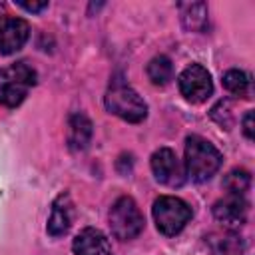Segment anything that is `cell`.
<instances>
[{
	"label": "cell",
	"mask_w": 255,
	"mask_h": 255,
	"mask_svg": "<svg viewBox=\"0 0 255 255\" xmlns=\"http://www.w3.org/2000/svg\"><path fill=\"white\" fill-rule=\"evenodd\" d=\"M106 110L129 124H139L147 116V106L139 94L124 80L122 74H114L104 96Z\"/></svg>",
	"instance_id": "1"
},
{
	"label": "cell",
	"mask_w": 255,
	"mask_h": 255,
	"mask_svg": "<svg viewBox=\"0 0 255 255\" xmlns=\"http://www.w3.org/2000/svg\"><path fill=\"white\" fill-rule=\"evenodd\" d=\"M221 151L207 139L199 135H189L185 139V171L195 181H207L221 167Z\"/></svg>",
	"instance_id": "2"
},
{
	"label": "cell",
	"mask_w": 255,
	"mask_h": 255,
	"mask_svg": "<svg viewBox=\"0 0 255 255\" xmlns=\"http://www.w3.org/2000/svg\"><path fill=\"white\" fill-rule=\"evenodd\" d=\"M36 84V70L28 62H16L0 68V104L16 108L24 102L28 90Z\"/></svg>",
	"instance_id": "3"
},
{
	"label": "cell",
	"mask_w": 255,
	"mask_h": 255,
	"mask_svg": "<svg viewBox=\"0 0 255 255\" xmlns=\"http://www.w3.org/2000/svg\"><path fill=\"white\" fill-rule=\"evenodd\" d=\"M108 219H110L112 235L120 241L135 239L143 231V223H145L137 203L128 195L116 199V203L110 209Z\"/></svg>",
	"instance_id": "4"
},
{
	"label": "cell",
	"mask_w": 255,
	"mask_h": 255,
	"mask_svg": "<svg viewBox=\"0 0 255 255\" xmlns=\"http://www.w3.org/2000/svg\"><path fill=\"white\" fill-rule=\"evenodd\" d=\"M153 219H155V225L157 229L171 237V235H177L185 225L187 221L191 219V207L179 199V197H173V195H161L153 201Z\"/></svg>",
	"instance_id": "5"
},
{
	"label": "cell",
	"mask_w": 255,
	"mask_h": 255,
	"mask_svg": "<svg viewBox=\"0 0 255 255\" xmlns=\"http://www.w3.org/2000/svg\"><path fill=\"white\" fill-rule=\"evenodd\" d=\"M179 92L181 96L191 102V104H201L205 102L211 92H213V82H211V76L209 72L199 66V64H191L187 66L181 74H179Z\"/></svg>",
	"instance_id": "6"
},
{
	"label": "cell",
	"mask_w": 255,
	"mask_h": 255,
	"mask_svg": "<svg viewBox=\"0 0 255 255\" xmlns=\"http://www.w3.org/2000/svg\"><path fill=\"white\" fill-rule=\"evenodd\" d=\"M151 171L155 179L163 185H181L183 183V167L175 155L173 149L169 147H159L151 155Z\"/></svg>",
	"instance_id": "7"
},
{
	"label": "cell",
	"mask_w": 255,
	"mask_h": 255,
	"mask_svg": "<svg viewBox=\"0 0 255 255\" xmlns=\"http://www.w3.org/2000/svg\"><path fill=\"white\" fill-rule=\"evenodd\" d=\"M30 36V26L26 20L2 14L0 16V54L8 56L18 52Z\"/></svg>",
	"instance_id": "8"
},
{
	"label": "cell",
	"mask_w": 255,
	"mask_h": 255,
	"mask_svg": "<svg viewBox=\"0 0 255 255\" xmlns=\"http://www.w3.org/2000/svg\"><path fill=\"white\" fill-rule=\"evenodd\" d=\"M247 215H249V203L245 195L227 193L223 199L215 201L213 205V217L229 229L243 225L247 221Z\"/></svg>",
	"instance_id": "9"
},
{
	"label": "cell",
	"mask_w": 255,
	"mask_h": 255,
	"mask_svg": "<svg viewBox=\"0 0 255 255\" xmlns=\"http://www.w3.org/2000/svg\"><path fill=\"white\" fill-rule=\"evenodd\" d=\"M72 249L76 255H114L108 237L94 227L82 229L72 243Z\"/></svg>",
	"instance_id": "10"
},
{
	"label": "cell",
	"mask_w": 255,
	"mask_h": 255,
	"mask_svg": "<svg viewBox=\"0 0 255 255\" xmlns=\"http://www.w3.org/2000/svg\"><path fill=\"white\" fill-rule=\"evenodd\" d=\"M72 217H74V205H72V199L68 193H60L54 203H52V211H50V217H48V233L52 237H60L64 235L70 225H72Z\"/></svg>",
	"instance_id": "11"
},
{
	"label": "cell",
	"mask_w": 255,
	"mask_h": 255,
	"mask_svg": "<svg viewBox=\"0 0 255 255\" xmlns=\"http://www.w3.org/2000/svg\"><path fill=\"white\" fill-rule=\"evenodd\" d=\"M94 126L84 112H74L68 118V145L74 151H84L92 141Z\"/></svg>",
	"instance_id": "12"
},
{
	"label": "cell",
	"mask_w": 255,
	"mask_h": 255,
	"mask_svg": "<svg viewBox=\"0 0 255 255\" xmlns=\"http://www.w3.org/2000/svg\"><path fill=\"white\" fill-rule=\"evenodd\" d=\"M205 241L211 255H241L245 249V241L239 237V233L231 229L211 233Z\"/></svg>",
	"instance_id": "13"
},
{
	"label": "cell",
	"mask_w": 255,
	"mask_h": 255,
	"mask_svg": "<svg viewBox=\"0 0 255 255\" xmlns=\"http://www.w3.org/2000/svg\"><path fill=\"white\" fill-rule=\"evenodd\" d=\"M179 14L183 28L189 32H203L207 26V4L205 2H185L179 4Z\"/></svg>",
	"instance_id": "14"
},
{
	"label": "cell",
	"mask_w": 255,
	"mask_h": 255,
	"mask_svg": "<svg viewBox=\"0 0 255 255\" xmlns=\"http://www.w3.org/2000/svg\"><path fill=\"white\" fill-rule=\"evenodd\" d=\"M147 78L155 86H165L173 78V64L167 56H155L147 64Z\"/></svg>",
	"instance_id": "15"
},
{
	"label": "cell",
	"mask_w": 255,
	"mask_h": 255,
	"mask_svg": "<svg viewBox=\"0 0 255 255\" xmlns=\"http://www.w3.org/2000/svg\"><path fill=\"white\" fill-rule=\"evenodd\" d=\"M251 185V175L247 169L235 167L231 169L225 177H223V187L227 189V193H235V195H245V191Z\"/></svg>",
	"instance_id": "16"
},
{
	"label": "cell",
	"mask_w": 255,
	"mask_h": 255,
	"mask_svg": "<svg viewBox=\"0 0 255 255\" xmlns=\"http://www.w3.org/2000/svg\"><path fill=\"white\" fill-rule=\"evenodd\" d=\"M223 86L233 96H243L245 98L247 92H249V76L241 70H229L223 76Z\"/></svg>",
	"instance_id": "17"
},
{
	"label": "cell",
	"mask_w": 255,
	"mask_h": 255,
	"mask_svg": "<svg viewBox=\"0 0 255 255\" xmlns=\"http://www.w3.org/2000/svg\"><path fill=\"white\" fill-rule=\"evenodd\" d=\"M211 118L225 129H229L233 126V110H231V104L227 100H221L217 102L213 108H211Z\"/></svg>",
	"instance_id": "18"
},
{
	"label": "cell",
	"mask_w": 255,
	"mask_h": 255,
	"mask_svg": "<svg viewBox=\"0 0 255 255\" xmlns=\"http://www.w3.org/2000/svg\"><path fill=\"white\" fill-rule=\"evenodd\" d=\"M243 133H245L247 139H253L255 137V131H253V112L251 110L243 116Z\"/></svg>",
	"instance_id": "19"
},
{
	"label": "cell",
	"mask_w": 255,
	"mask_h": 255,
	"mask_svg": "<svg viewBox=\"0 0 255 255\" xmlns=\"http://www.w3.org/2000/svg\"><path fill=\"white\" fill-rule=\"evenodd\" d=\"M18 6H20V8H24L26 12H34V14H36V12H42V10H46V8H48V2H38V4H36V2H32V4L20 2Z\"/></svg>",
	"instance_id": "20"
}]
</instances>
